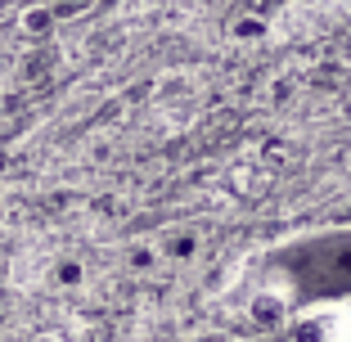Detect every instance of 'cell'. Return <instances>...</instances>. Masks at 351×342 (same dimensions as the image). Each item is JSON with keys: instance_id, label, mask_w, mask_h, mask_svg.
Wrapping results in <instances>:
<instances>
[{"instance_id": "6da1fadb", "label": "cell", "mask_w": 351, "mask_h": 342, "mask_svg": "<svg viewBox=\"0 0 351 342\" xmlns=\"http://www.w3.org/2000/svg\"><path fill=\"white\" fill-rule=\"evenodd\" d=\"M266 270L293 306L351 297V225L293 239L266 257Z\"/></svg>"}]
</instances>
